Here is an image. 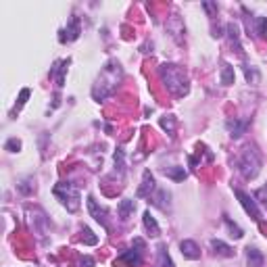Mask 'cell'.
<instances>
[{"label":"cell","mask_w":267,"mask_h":267,"mask_svg":"<svg viewBox=\"0 0 267 267\" xmlns=\"http://www.w3.org/2000/svg\"><path fill=\"white\" fill-rule=\"evenodd\" d=\"M244 75H246V81H250V83H255L259 79V71L250 65H244Z\"/></svg>","instance_id":"obj_28"},{"label":"cell","mask_w":267,"mask_h":267,"mask_svg":"<svg viewBox=\"0 0 267 267\" xmlns=\"http://www.w3.org/2000/svg\"><path fill=\"white\" fill-rule=\"evenodd\" d=\"M30 215H32V226L38 230V236H44L48 232V219L46 213L42 209H30Z\"/></svg>","instance_id":"obj_11"},{"label":"cell","mask_w":267,"mask_h":267,"mask_svg":"<svg viewBox=\"0 0 267 267\" xmlns=\"http://www.w3.org/2000/svg\"><path fill=\"white\" fill-rule=\"evenodd\" d=\"M226 34L230 38V44L238 50V52H242V44H240V30H238V25L236 23H228L226 25Z\"/></svg>","instance_id":"obj_19"},{"label":"cell","mask_w":267,"mask_h":267,"mask_svg":"<svg viewBox=\"0 0 267 267\" xmlns=\"http://www.w3.org/2000/svg\"><path fill=\"white\" fill-rule=\"evenodd\" d=\"M5 148H7L9 152H19V148H21V140H17V138H9V140H7V144H5Z\"/></svg>","instance_id":"obj_29"},{"label":"cell","mask_w":267,"mask_h":267,"mask_svg":"<svg viewBox=\"0 0 267 267\" xmlns=\"http://www.w3.org/2000/svg\"><path fill=\"white\" fill-rule=\"evenodd\" d=\"M136 211V203L132 199H123L119 205H117V213L121 217V221H128L132 217V213Z\"/></svg>","instance_id":"obj_17"},{"label":"cell","mask_w":267,"mask_h":267,"mask_svg":"<svg viewBox=\"0 0 267 267\" xmlns=\"http://www.w3.org/2000/svg\"><path fill=\"white\" fill-rule=\"evenodd\" d=\"M52 192H54V196H57V199L61 201V205H63L67 211L75 213V211L79 209L81 196H79L77 186H73L71 182H59V184L52 188Z\"/></svg>","instance_id":"obj_4"},{"label":"cell","mask_w":267,"mask_h":267,"mask_svg":"<svg viewBox=\"0 0 267 267\" xmlns=\"http://www.w3.org/2000/svg\"><path fill=\"white\" fill-rule=\"evenodd\" d=\"M221 83L223 86H232L234 83V67L230 63L221 65Z\"/></svg>","instance_id":"obj_23"},{"label":"cell","mask_w":267,"mask_h":267,"mask_svg":"<svg viewBox=\"0 0 267 267\" xmlns=\"http://www.w3.org/2000/svg\"><path fill=\"white\" fill-rule=\"evenodd\" d=\"M144 250H146V242L142 240V238H134V246L123 250L121 255L115 259V263L128 265V267H138L144 259Z\"/></svg>","instance_id":"obj_5"},{"label":"cell","mask_w":267,"mask_h":267,"mask_svg":"<svg viewBox=\"0 0 267 267\" xmlns=\"http://www.w3.org/2000/svg\"><path fill=\"white\" fill-rule=\"evenodd\" d=\"M163 171V175H167V177H171V180H175V182H182V180H186V169L184 167H180V165H173V167H165V169H161Z\"/></svg>","instance_id":"obj_22"},{"label":"cell","mask_w":267,"mask_h":267,"mask_svg":"<svg viewBox=\"0 0 267 267\" xmlns=\"http://www.w3.org/2000/svg\"><path fill=\"white\" fill-rule=\"evenodd\" d=\"M142 223H144V230L148 232V236H152V238H157V236L161 234V228H159V223H157V219H154V217L150 215V211H144V217H142Z\"/></svg>","instance_id":"obj_18"},{"label":"cell","mask_w":267,"mask_h":267,"mask_svg":"<svg viewBox=\"0 0 267 267\" xmlns=\"http://www.w3.org/2000/svg\"><path fill=\"white\" fill-rule=\"evenodd\" d=\"M17 190H19L21 194H32V192L36 190L34 180L30 177V180H23V182H19V184H17Z\"/></svg>","instance_id":"obj_26"},{"label":"cell","mask_w":267,"mask_h":267,"mask_svg":"<svg viewBox=\"0 0 267 267\" xmlns=\"http://www.w3.org/2000/svg\"><path fill=\"white\" fill-rule=\"evenodd\" d=\"M159 77L163 81V86L167 88V92L182 98L190 92V79L188 73L184 71V67H180L175 63H163L159 67Z\"/></svg>","instance_id":"obj_2"},{"label":"cell","mask_w":267,"mask_h":267,"mask_svg":"<svg viewBox=\"0 0 267 267\" xmlns=\"http://www.w3.org/2000/svg\"><path fill=\"white\" fill-rule=\"evenodd\" d=\"M69 63H71V59H63V61H57L54 67L50 69V77L54 79V83H57L59 90L63 88V83H65V73L69 69Z\"/></svg>","instance_id":"obj_10"},{"label":"cell","mask_w":267,"mask_h":267,"mask_svg":"<svg viewBox=\"0 0 267 267\" xmlns=\"http://www.w3.org/2000/svg\"><path fill=\"white\" fill-rule=\"evenodd\" d=\"M77 267H94V259L90 255H83V257H79Z\"/></svg>","instance_id":"obj_32"},{"label":"cell","mask_w":267,"mask_h":267,"mask_svg":"<svg viewBox=\"0 0 267 267\" xmlns=\"http://www.w3.org/2000/svg\"><path fill=\"white\" fill-rule=\"evenodd\" d=\"M250 23H252V34L257 38L267 36V17H252V19H248V25Z\"/></svg>","instance_id":"obj_20"},{"label":"cell","mask_w":267,"mask_h":267,"mask_svg":"<svg viewBox=\"0 0 267 267\" xmlns=\"http://www.w3.org/2000/svg\"><path fill=\"white\" fill-rule=\"evenodd\" d=\"M175 125H177L175 115H165V117H161V128L167 134H169V136H175Z\"/></svg>","instance_id":"obj_25"},{"label":"cell","mask_w":267,"mask_h":267,"mask_svg":"<svg viewBox=\"0 0 267 267\" xmlns=\"http://www.w3.org/2000/svg\"><path fill=\"white\" fill-rule=\"evenodd\" d=\"M180 250H182V255H184L186 259H190V261H199L201 259V246L196 244L194 240H182L180 242Z\"/></svg>","instance_id":"obj_12"},{"label":"cell","mask_w":267,"mask_h":267,"mask_svg":"<svg viewBox=\"0 0 267 267\" xmlns=\"http://www.w3.org/2000/svg\"><path fill=\"white\" fill-rule=\"evenodd\" d=\"M226 130L230 132L232 138H240L248 130V121H244V119H228L226 121Z\"/></svg>","instance_id":"obj_13"},{"label":"cell","mask_w":267,"mask_h":267,"mask_svg":"<svg viewBox=\"0 0 267 267\" xmlns=\"http://www.w3.org/2000/svg\"><path fill=\"white\" fill-rule=\"evenodd\" d=\"M81 234H83V236H81V240L86 242V244H90V246L98 244V238L92 234V230H90V228H83V230H81Z\"/></svg>","instance_id":"obj_27"},{"label":"cell","mask_w":267,"mask_h":267,"mask_svg":"<svg viewBox=\"0 0 267 267\" xmlns=\"http://www.w3.org/2000/svg\"><path fill=\"white\" fill-rule=\"evenodd\" d=\"M150 201H152L154 207H159L161 211H169L171 209V203H169L171 201V194L167 192V190H157Z\"/></svg>","instance_id":"obj_15"},{"label":"cell","mask_w":267,"mask_h":267,"mask_svg":"<svg viewBox=\"0 0 267 267\" xmlns=\"http://www.w3.org/2000/svg\"><path fill=\"white\" fill-rule=\"evenodd\" d=\"M88 211H90V215L101 223V226L105 230H109V219H107V209L98 205V201L94 199V196H88Z\"/></svg>","instance_id":"obj_7"},{"label":"cell","mask_w":267,"mask_h":267,"mask_svg":"<svg viewBox=\"0 0 267 267\" xmlns=\"http://www.w3.org/2000/svg\"><path fill=\"white\" fill-rule=\"evenodd\" d=\"M236 165H238V171H240V175L244 180H255L261 171V152L257 150V146H252V144L244 146Z\"/></svg>","instance_id":"obj_3"},{"label":"cell","mask_w":267,"mask_h":267,"mask_svg":"<svg viewBox=\"0 0 267 267\" xmlns=\"http://www.w3.org/2000/svg\"><path fill=\"white\" fill-rule=\"evenodd\" d=\"M123 79V69L117 61H109L105 65V69L101 73H98L96 81H94V86H92V98L94 101H105V98L109 96H113L115 90L119 88V83Z\"/></svg>","instance_id":"obj_1"},{"label":"cell","mask_w":267,"mask_h":267,"mask_svg":"<svg viewBox=\"0 0 267 267\" xmlns=\"http://www.w3.org/2000/svg\"><path fill=\"white\" fill-rule=\"evenodd\" d=\"M211 248H213V252L215 255H219V257H234V248L230 246V244H226L223 240H217V238H211Z\"/></svg>","instance_id":"obj_16"},{"label":"cell","mask_w":267,"mask_h":267,"mask_svg":"<svg viewBox=\"0 0 267 267\" xmlns=\"http://www.w3.org/2000/svg\"><path fill=\"white\" fill-rule=\"evenodd\" d=\"M255 199H257V201H259L263 207H267V184L255 192Z\"/></svg>","instance_id":"obj_30"},{"label":"cell","mask_w":267,"mask_h":267,"mask_svg":"<svg viewBox=\"0 0 267 267\" xmlns=\"http://www.w3.org/2000/svg\"><path fill=\"white\" fill-rule=\"evenodd\" d=\"M30 94H32V90H30V88H23V90H21V94H19V103H17V109H21V107L27 103V98H30Z\"/></svg>","instance_id":"obj_31"},{"label":"cell","mask_w":267,"mask_h":267,"mask_svg":"<svg viewBox=\"0 0 267 267\" xmlns=\"http://www.w3.org/2000/svg\"><path fill=\"white\" fill-rule=\"evenodd\" d=\"M157 267H173V261L169 257V252H167L165 244L157 246Z\"/></svg>","instance_id":"obj_21"},{"label":"cell","mask_w":267,"mask_h":267,"mask_svg":"<svg viewBox=\"0 0 267 267\" xmlns=\"http://www.w3.org/2000/svg\"><path fill=\"white\" fill-rule=\"evenodd\" d=\"M203 9L209 13L211 17H215V15H217V5H215V3H203Z\"/></svg>","instance_id":"obj_33"},{"label":"cell","mask_w":267,"mask_h":267,"mask_svg":"<svg viewBox=\"0 0 267 267\" xmlns=\"http://www.w3.org/2000/svg\"><path fill=\"white\" fill-rule=\"evenodd\" d=\"M59 34H61V36H59L61 44H65V42H75V40L79 38V34H81L79 19H77V17H71V21L67 23V27H65V30H61Z\"/></svg>","instance_id":"obj_8"},{"label":"cell","mask_w":267,"mask_h":267,"mask_svg":"<svg viewBox=\"0 0 267 267\" xmlns=\"http://www.w3.org/2000/svg\"><path fill=\"white\" fill-rule=\"evenodd\" d=\"M221 217H223V223H226V226H228V230H230V236H232V238H242V236H244L242 228L238 226V223H234V221L230 219V215H226V213H223Z\"/></svg>","instance_id":"obj_24"},{"label":"cell","mask_w":267,"mask_h":267,"mask_svg":"<svg viewBox=\"0 0 267 267\" xmlns=\"http://www.w3.org/2000/svg\"><path fill=\"white\" fill-rule=\"evenodd\" d=\"M234 194H236V199L240 201L242 209L246 211V215H250L255 221H261V211H259V207H257V201L252 199L250 194H246L244 190H234Z\"/></svg>","instance_id":"obj_6"},{"label":"cell","mask_w":267,"mask_h":267,"mask_svg":"<svg viewBox=\"0 0 267 267\" xmlns=\"http://www.w3.org/2000/svg\"><path fill=\"white\" fill-rule=\"evenodd\" d=\"M152 192H157V186H154V177H152V173L146 169V171L142 173V182H140L136 196H138V199H150V194H152Z\"/></svg>","instance_id":"obj_9"},{"label":"cell","mask_w":267,"mask_h":267,"mask_svg":"<svg viewBox=\"0 0 267 267\" xmlns=\"http://www.w3.org/2000/svg\"><path fill=\"white\" fill-rule=\"evenodd\" d=\"M246 263L248 267H263L265 265V257H263V252L255 246H246Z\"/></svg>","instance_id":"obj_14"}]
</instances>
